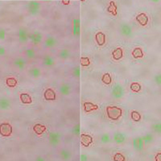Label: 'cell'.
Masks as SVG:
<instances>
[{"instance_id": "cell-1", "label": "cell", "mask_w": 161, "mask_h": 161, "mask_svg": "<svg viewBox=\"0 0 161 161\" xmlns=\"http://www.w3.org/2000/svg\"><path fill=\"white\" fill-rule=\"evenodd\" d=\"M111 97L116 100L122 99L125 96L126 94V89L125 86L121 82H116L110 90Z\"/></svg>"}, {"instance_id": "cell-2", "label": "cell", "mask_w": 161, "mask_h": 161, "mask_svg": "<svg viewBox=\"0 0 161 161\" xmlns=\"http://www.w3.org/2000/svg\"><path fill=\"white\" fill-rule=\"evenodd\" d=\"M126 56L125 48L121 44H117L114 48H112L110 52V58L115 62L120 61Z\"/></svg>"}, {"instance_id": "cell-3", "label": "cell", "mask_w": 161, "mask_h": 161, "mask_svg": "<svg viewBox=\"0 0 161 161\" xmlns=\"http://www.w3.org/2000/svg\"><path fill=\"white\" fill-rule=\"evenodd\" d=\"M41 8V4L40 2H35V1H31L27 3V10L30 15L32 16H37L39 14Z\"/></svg>"}, {"instance_id": "cell-4", "label": "cell", "mask_w": 161, "mask_h": 161, "mask_svg": "<svg viewBox=\"0 0 161 161\" xmlns=\"http://www.w3.org/2000/svg\"><path fill=\"white\" fill-rule=\"evenodd\" d=\"M119 8L117 6V2H106V6H105V12L112 16V17H116L119 15L118 13Z\"/></svg>"}, {"instance_id": "cell-5", "label": "cell", "mask_w": 161, "mask_h": 161, "mask_svg": "<svg viewBox=\"0 0 161 161\" xmlns=\"http://www.w3.org/2000/svg\"><path fill=\"white\" fill-rule=\"evenodd\" d=\"M119 32H120L121 35L124 37H131L133 35V29L130 25H129L127 23H123L120 25L119 27Z\"/></svg>"}, {"instance_id": "cell-6", "label": "cell", "mask_w": 161, "mask_h": 161, "mask_svg": "<svg viewBox=\"0 0 161 161\" xmlns=\"http://www.w3.org/2000/svg\"><path fill=\"white\" fill-rule=\"evenodd\" d=\"M113 141L116 144H124L127 139V134L123 131H116L113 134Z\"/></svg>"}, {"instance_id": "cell-7", "label": "cell", "mask_w": 161, "mask_h": 161, "mask_svg": "<svg viewBox=\"0 0 161 161\" xmlns=\"http://www.w3.org/2000/svg\"><path fill=\"white\" fill-rule=\"evenodd\" d=\"M42 33L38 31H34L32 32L29 33L28 40H30L34 45H38L42 41Z\"/></svg>"}, {"instance_id": "cell-8", "label": "cell", "mask_w": 161, "mask_h": 161, "mask_svg": "<svg viewBox=\"0 0 161 161\" xmlns=\"http://www.w3.org/2000/svg\"><path fill=\"white\" fill-rule=\"evenodd\" d=\"M12 125L8 123H2L0 124V134L2 136L7 137L12 134Z\"/></svg>"}, {"instance_id": "cell-9", "label": "cell", "mask_w": 161, "mask_h": 161, "mask_svg": "<svg viewBox=\"0 0 161 161\" xmlns=\"http://www.w3.org/2000/svg\"><path fill=\"white\" fill-rule=\"evenodd\" d=\"M61 134L56 131H52L48 134V142L53 147H56L60 144V140H61Z\"/></svg>"}, {"instance_id": "cell-10", "label": "cell", "mask_w": 161, "mask_h": 161, "mask_svg": "<svg viewBox=\"0 0 161 161\" xmlns=\"http://www.w3.org/2000/svg\"><path fill=\"white\" fill-rule=\"evenodd\" d=\"M19 100L20 102L24 105H30L34 102V97L30 93H21L19 94Z\"/></svg>"}, {"instance_id": "cell-11", "label": "cell", "mask_w": 161, "mask_h": 161, "mask_svg": "<svg viewBox=\"0 0 161 161\" xmlns=\"http://www.w3.org/2000/svg\"><path fill=\"white\" fill-rule=\"evenodd\" d=\"M120 108H110L107 110V116L110 120H118L121 115Z\"/></svg>"}, {"instance_id": "cell-12", "label": "cell", "mask_w": 161, "mask_h": 161, "mask_svg": "<svg viewBox=\"0 0 161 161\" xmlns=\"http://www.w3.org/2000/svg\"><path fill=\"white\" fill-rule=\"evenodd\" d=\"M133 147L134 149L137 152H141L144 149V143L141 136H137L133 139Z\"/></svg>"}, {"instance_id": "cell-13", "label": "cell", "mask_w": 161, "mask_h": 161, "mask_svg": "<svg viewBox=\"0 0 161 161\" xmlns=\"http://www.w3.org/2000/svg\"><path fill=\"white\" fill-rule=\"evenodd\" d=\"M12 107V102L7 97L0 98V110H7Z\"/></svg>"}, {"instance_id": "cell-14", "label": "cell", "mask_w": 161, "mask_h": 161, "mask_svg": "<svg viewBox=\"0 0 161 161\" xmlns=\"http://www.w3.org/2000/svg\"><path fill=\"white\" fill-rule=\"evenodd\" d=\"M19 40L21 43H26L28 40L29 33L24 27H19Z\"/></svg>"}, {"instance_id": "cell-15", "label": "cell", "mask_w": 161, "mask_h": 161, "mask_svg": "<svg viewBox=\"0 0 161 161\" xmlns=\"http://www.w3.org/2000/svg\"><path fill=\"white\" fill-rule=\"evenodd\" d=\"M72 26H73V37H78L80 34V20L78 18H73Z\"/></svg>"}, {"instance_id": "cell-16", "label": "cell", "mask_w": 161, "mask_h": 161, "mask_svg": "<svg viewBox=\"0 0 161 161\" xmlns=\"http://www.w3.org/2000/svg\"><path fill=\"white\" fill-rule=\"evenodd\" d=\"M56 44H57V40H56V37H52V36H49V37H48L45 39V41H44V47L47 48H53Z\"/></svg>"}, {"instance_id": "cell-17", "label": "cell", "mask_w": 161, "mask_h": 161, "mask_svg": "<svg viewBox=\"0 0 161 161\" xmlns=\"http://www.w3.org/2000/svg\"><path fill=\"white\" fill-rule=\"evenodd\" d=\"M55 63H56V61H55L54 57H52V56H49V55L45 56L43 59V65L47 68L52 67V66H54Z\"/></svg>"}, {"instance_id": "cell-18", "label": "cell", "mask_w": 161, "mask_h": 161, "mask_svg": "<svg viewBox=\"0 0 161 161\" xmlns=\"http://www.w3.org/2000/svg\"><path fill=\"white\" fill-rule=\"evenodd\" d=\"M59 91L63 96H68L71 93V86L67 83H64L60 86Z\"/></svg>"}, {"instance_id": "cell-19", "label": "cell", "mask_w": 161, "mask_h": 161, "mask_svg": "<svg viewBox=\"0 0 161 161\" xmlns=\"http://www.w3.org/2000/svg\"><path fill=\"white\" fill-rule=\"evenodd\" d=\"M14 65L19 70H23L26 68V61L23 57H18L15 60Z\"/></svg>"}, {"instance_id": "cell-20", "label": "cell", "mask_w": 161, "mask_h": 161, "mask_svg": "<svg viewBox=\"0 0 161 161\" xmlns=\"http://www.w3.org/2000/svg\"><path fill=\"white\" fill-rule=\"evenodd\" d=\"M60 157L62 160L68 161L71 159L72 157V152L69 149H63L60 152Z\"/></svg>"}, {"instance_id": "cell-21", "label": "cell", "mask_w": 161, "mask_h": 161, "mask_svg": "<svg viewBox=\"0 0 161 161\" xmlns=\"http://www.w3.org/2000/svg\"><path fill=\"white\" fill-rule=\"evenodd\" d=\"M41 69L38 67H33L29 70V74L33 79H38L41 76Z\"/></svg>"}, {"instance_id": "cell-22", "label": "cell", "mask_w": 161, "mask_h": 161, "mask_svg": "<svg viewBox=\"0 0 161 161\" xmlns=\"http://www.w3.org/2000/svg\"><path fill=\"white\" fill-rule=\"evenodd\" d=\"M58 56H59L60 58H61V59L66 60L70 57L71 52H70V50L67 49V48H63V49L60 50L59 52H58Z\"/></svg>"}, {"instance_id": "cell-23", "label": "cell", "mask_w": 161, "mask_h": 161, "mask_svg": "<svg viewBox=\"0 0 161 161\" xmlns=\"http://www.w3.org/2000/svg\"><path fill=\"white\" fill-rule=\"evenodd\" d=\"M5 82H6L7 86H8L9 88H15L18 84L17 80H16L14 77H7Z\"/></svg>"}, {"instance_id": "cell-24", "label": "cell", "mask_w": 161, "mask_h": 161, "mask_svg": "<svg viewBox=\"0 0 161 161\" xmlns=\"http://www.w3.org/2000/svg\"><path fill=\"white\" fill-rule=\"evenodd\" d=\"M111 141V136L108 133H104L101 134L99 138V142L102 144H108Z\"/></svg>"}, {"instance_id": "cell-25", "label": "cell", "mask_w": 161, "mask_h": 161, "mask_svg": "<svg viewBox=\"0 0 161 161\" xmlns=\"http://www.w3.org/2000/svg\"><path fill=\"white\" fill-rule=\"evenodd\" d=\"M142 139L144 143V145H148V144H152L154 140V136L153 134H151V133H148V134H145L144 135H142Z\"/></svg>"}, {"instance_id": "cell-26", "label": "cell", "mask_w": 161, "mask_h": 161, "mask_svg": "<svg viewBox=\"0 0 161 161\" xmlns=\"http://www.w3.org/2000/svg\"><path fill=\"white\" fill-rule=\"evenodd\" d=\"M129 90H130V92L137 93L140 91V85L138 82H131L130 84V86H129Z\"/></svg>"}, {"instance_id": "cell-27", "label": "cell", "mask_w": 161, "mask_h": 161, "mask_svg": "<svg viewBox=\"0 0 161 161\" xmlns=\"http://www.w3.org/2000/svg\"><path fill=\"white\" fill-rule=\"evenodd\" d=\"M25 56L29 59H33L36 56V51L32 48H27L24 50Z\"/></svg>"}, {"instance_id": "cell-28", "label": "cell", "mask_w": 161, "mask_h": 161, "mask_svg": "<svg viewBox=\"0 0 161 161\" xmlns=\"http://www.w3.org/2000/svg\"><path fill=\"white\" fill-rule=\"evenodd\" d=\"M152 129L154 132L161 134V123H155L152 125Z\"/></svg>"}, {"instance_id": "cell-29", "label": "cell", "mask_w": 161, "mask_h": 161, "mask_svg": "<svg viewBox=\"0 0 161 161\" xmlns=\"http://www.w3.org/2000/svg\"><path fill=\"white\" fill-rule=\"evenodd\" d=\"M80 124L79 123L73 126V128H72V133H73V134H74L75 136L78 137L80 135Z\"/></svg>"}, {"instance_id": "cell-30", "label": "cell", "mask_w": 161, "mask_h": 161, "mask_svg": "<svg viewBox=\"0 0 161 161\" xmlns=\"http://www.w3.org/2000/svg\"><path fill=\"white\" fill-rule=\"evenodd\" d=\"M73 76L76 79H79L80 77V67L79 66H76L73 69Z\"/></svg>"}, {"instance_id": "cell-31", "label": "cell", "mask_w": 161, "mask_h": 161, "mask_svg": "<svg viewBox=\"0 0 161 161\" xmlns=\"http://www.w3.org/2000/svg\"><path fill=\"white\" fill-rule=\"evenodd\" d=\"M154 81H155V83L157 85L160 86L161 85V72L160 73H157L156 75H155V77H154Z\"/></svg>"}, {"instance_id": "cell-32", "label": "cell", "mask_w": 161, "mask_h": 161, "mask_svg": "<svg viewBox=\"0 0 161 161\" xmlns=\"http://www.w3.org/2000/svg\"><path fill=\"white\" fill-rule=\"evenodd\" d=\"M6 40V31L5 29L0 28V40Z\"/></svg>"}, {"instance_id": "cell-33", "label": "cell", "mask_w": 161, "mask_h": 161, "mask_svg": "<svg viewBox=\"0 0 161 161\" xmlns=\"http://www.w3.org/2000/svg\"><path fill=\"white\" fill-rule=\"evenodd\" d=\"M80 161H89V155L85 153H82L80 155Z\"/></svg>"}, {"instance_id": "cell-34", "label": "cell", "mask_w": 161, "mask_h": 161, "mask_svg": "<svg viewBox=\"0 0 161 161\" xmlns=\"http://www.w3.org/2000/svg\"><path fill=\"white\" fill-rule=\"evenodd\" d=\"M5 54H6V48L0 45V56H4Z\"/></svg>"}, {"instance_id": "cell-35", "label": "cell", "mask_w": 161, "mask_h": 161, "mask_svg": "<svg viewBox=\"0 0 161 161\" xmlns=\"http://www.w3.org/2000/svg\"><path fill=\"white\" fill-rule=\"evenodd\" d=\"M35 161H46V159H45V158H44V156H42V155H38V156L36 158Z\"/></svg>"}]
</instances>
